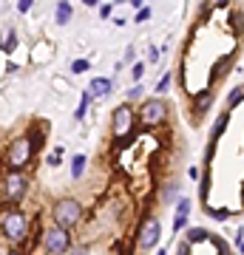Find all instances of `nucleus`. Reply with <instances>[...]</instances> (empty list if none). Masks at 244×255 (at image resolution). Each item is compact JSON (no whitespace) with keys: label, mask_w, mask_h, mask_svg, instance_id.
Wrapping results in <instances>:
<instances>
[{"label":"nucleus","mask_w":244,"mask_h":255,"mask_svg":"<svg viewBox=\"0 0 244 255\" xmlns=\"http://www.w3.org/2000/svg\"><path fill=\"white\" fill-rule=\"evenodd\" d=\"M45 133H34V130H23L11 139L6 150H3V164L6 170H26L28 164L34 162V153L43 147Z\"/></svg>","instance_id":"obj_1"},{"label":"nucleus","mask_w":244,"mask_h":255,"mask_svg":"<svg viewBox=\"0 0 244 255\" xmlns=\"http://www.w3.org/2000/svg\"><path fill=\"white\" fill-rule=\"evenodd\" d=\"M31 227L34 224L28 219V213H23L20 207H6L0 213V238L14 250H20L31 238Z\"/></svg>","instance_id":"obj_2"},{"label":"nucleus","mask_w":244,"mask_h":255,"mask_svg":"<svg viewBox=\"0 0 244 255\" xmlns=\"http://www.w3.org/2000/svg\"><path fill=\"white\" fill-rule=\"evenodd\" d=\"M48 216H51V224L74 233V230L82 227V221H85V204H82L77 196H60V199H54Z\"/></svg>","instance_id":"obj_3"},{"label":"nucleus","mask_w":244,"mask_h":255,"mask_svg":"<svg viewBox=\"0 0 244 255\" xmlns=\"http://www.w3.org/2000/svg\"><path fill=\"white\" fill-rule=\"evenodd\" d=\"M31 179L26 176V170H6L0 176V201L6 207H20V201L28 196Z\"/></svg>","instance_id":"obj_4"},{"label":"nucleus","mask_w":244,"mask_h":255,"mask_svg":"<svg viewBox=\"0 0 244 255\" xmlns=\"http://www.w3.org/2000/svg\"><path fill=\"white\" fill-rule=\"evenodd\" d=\"M37 244L45 255H65L74 247V236L71 230L48 224V227H37Z\"/></svg>","instance_id":"obj_5"},{"label":"nucleus","mask_w":244,"mask_h":255,"mask_svg":"<svg viewBox=\"0 0 244 255\" xmlns=\"http://www.w3.org/2000/svg\"><path fill=\"white\" fill-rule=\"evenodd\" d=\"M171 119V105L162 100V97H151V100H142L139 111H136V122L142 125V130H156L162 128L165 122Z\"/></svg>","instance_id":"obj_6"},{"label":"nucleus","mask_w":244,"mask_h":255,"mask_svg":"<svg viewBox=\"0 0 244 255\" xmlns=\"http://www.w3.org/2000/svg\"><path fill=\"white\" fill-rule=\"evenodd\" d=\"M136 130V111L131 102H119L117 108L111 111V136L117 145H125L131 133Z\"/></svg>","instance_id":"obj_7"},{"label":"nucleus","mask_w":244,"mask_h":255,"mask_svg":"<svg viewBox=\"0 0 244 255\" xmlns=\"http://www.w3.org/2000/svg\"><path fill=\"white\" fill-rule=\"evenodd\" d=\"M162 238V221L156 216H145L139 230H136V250L139 253H151Z\"/></svg>","instance_id":"obj_8"},{"label":"nucleus","mask_w":244,"mask_h":255,"mask_svg":"<svg viewBox=\"0 0 244 255\" xmlns=\"http://www.w3.org/2000/svg\"><path fill=\"white\" fill-rule=\"evenodd\" d=\"M213 102H216V91H213V88H202V91L193 94V102H190V122L199 125L202 119L210 114Z\"/></svg>","instance_id":"obj_9"},{"label":"nucleus","mask_w":244,"mask_h":255,"mask_svg":"<svg viewBox=\"0 0 244 255\" xmlns=\"http://www.w3.org/2000/svg\"><path fill=\"white\" fill-rule=\"evenodd\" d=\"M111 88H114V77H94L88 85L91 100H100V97H108Z\"/></svg>","instance_id":"obj_10"},{"label":"nucleus","mask_w":244,"mask_h":255,"mask_svg":"<svg viewBox=\"0 0 244 255\" xmlns=\"http://www.w3.org/2000/svg\"><path fill=\"white\" fill-rule=\"evenodd\" d=\"M179 190H182L179 179H165L162 190H159V201H162V204H173V199L179 201Z\"/></svg>","instance_id":"obj_11"},{"label":"nucleus","mask_w":244,"mask_h":255,"mask_svg":"<svg viewBox=\"0 0 244 255\" xmlns=\"http://www.w3.org/2000/svg\"><path fill=\"white\" fill-rule=\"evenodd\" d=\"M85 170H88V156L85 153H74L71 156V179L74 182H82Z\"/></svg>","instance_id":"obj_12"},{"label":"nucleus","mask_w":244,"mask_h":255,"mask_svg":"<svg viewBox=\"0 0 244 255\" xmlns=\"http://www.w3.org/2000/svg\"><path fill=\"white\" fill-rule=\"evenodd\" d=\"M71 14H74V9H71L68 0H60V3L54 6V20L60 23V26H68V23H71Z\"/></svg>","instance_id":"obj_13"},{"label":"nucleus","mask_w":244,"mask_h":255,"mask_svg":"<svg viewBox=\"0 0 244 255\" xmlns=\"http://www.w3.org/2000/svg\"><path fill=\"white\" fill-rule=\"evenodd\" d=\"M208 238H210V233L205 227H188V230H185V241H188L190 247L202 244V241H208Z\"/></svg>","instance_id":"obj_14"},{"label":"nucleus","mask_w":244,"mask_h":255,"mask_svg":"<svg viewBox=\"0 0 244 255\" xmlns=\"http://www.w3.org/2000/svg\"><path fill=\"white\" fill-rule=\"evenodd\" d=\"M88 105H91V94H88V88H82L80 105H77V111H74V119H77V122H82V119L88 117Z\"/></svg>","instance_id":"obj_15"},{"label":"nucleus","mask_w":244,"mask_h":255,"mask_svg":"<svg viewBox=\"0 0 244 255\" xmlns=\"http://www.w3.org/2000/svg\"><path fill=\"white\" fill-rule=\"evenodd\" d=\"M63 156H65V147L63 145L51 147L48 156H45V164H48V167H60V164H63Z\"/></svg>","instance_id":"obj_16"},{"label":"nucleus","mask_w":244,"mask_h":255,"mask_svg":"<svg viewBox=\"0 0 244 255\" xmlns=\"http://www.w3.org/2000/svg\"><path fill=\"white\" fill-rule=\"evenodd\" d=\"M88 68H91L88 57H77V60H71V65H68V71H71V74H85Z\"/></svg>","instance_id":"obj_17"},{"label":"nucleus","mask_w":244,"mask_h":255,"mask_svg":"<svg viewBox=\"0 0 244 255\" xmlns=\"http://www.w3.org/2000/svg\"><path fill=\"white\" fill-rule=\"evenodd\" d=\"M176 204V210H173V216H188L190 213V207H193V201L190 199H185V196H179V201H173Z\"/></svg>","instance_id":"obj_18"},{"label":"nucleus","mask_w":244,"mask_h":255,"mask_svg":"<svg viewBox=\"0 0 244 255\" xmlns=\"http://www.w3.org/2000/svg\"><path fill=\"white\" fill-rule=\"evenodd\" d=\"M171 85H173V74L168 71L162 80H159V85H156V94H168V91H171Z\"/></svg>","instance_id":"obj_19"},{"label":"nucleus","mask_w":244,"mask_h":255,"mask_svg":"<svg viewBox=\"0 0 244 255\" xmlns=\"http://www.w3.org/2000/svg\"><path fill=\"white\" fill-rule=\"evenodd\" d=\"M142 94H145V85H142V82H136L134 88L128 91V100H125V102H136V100H142Z\"/></svg>","instance_id":"obj_20"},{"label":"nucleus","mask_w":244,"mask_h":255,"mask_svg":"<svg viewBox=\"0 0 244 255\" xmlns=\"http://www.w3.org/2000/svg\"><path fill=\"white\" fill-rule=\"evenodd\" d=\"M14 48H17V31H9L6 43H3V51H14Z\"/></svg>","instance_id":"obj_21"},{"label":"nucleus","mask_w":244,"mask_h":255,"mask_svg":"<svg viewBox=\"0 0 244 255\" xmlns=\"http://www.w3.org/2000/svg\"><path fill=\"white\" fill-rule=\"evenodd\" d=\"M65 255H91V247H88V244H82V241H80V244H74Z\"/></svg>","instance_id":"obj_22"},{"label":"nucleus","mask_w":244,"mask_h":255,"mask_svg":"<svg viewBox=\"0 0 244 255\" xmlns=\"http://www.w3.org/2000/svg\"><path fill=\"white\" fill-rule=\"evenodd\" d=\"M151 14H154V9H151V6H142V9L136 11L134 23H145V20H151Z\"/></svg>","instance_id":"obj_23"},{"label":"nucleus","mask_w":244,"mask_h":255,"mask_svg":"<svg viewBox=\"0 0 244 255\" xmlns=\"http://www.w3.org/2000/svg\"><path fill=\"white\" fill-rule=\"evenodd\" d=\"M188 230V216H173V233Z\"/></svg>","instance_id":"obj_24"},{"label":"nucleus","mask_w":244,"mask_h":255,"mask_svg":"<svg viewBox=\"0 0 244 255\" xmlns=\"http://www.w3.org/2000/svg\"><path fill=\"white\" fill-rule=\"evenodd\" d=\"M142 74H145V63H134V68H131V77H134V82L142 80Z\"/></svg>","instance_id":"obj_25"},{"label":"nucleus","mask_w":244,"mask_h":255,"mask_svg":"<svg viewBox=\"0 0 244 255\" xmlns=\"http://www.w3.org/2000/svg\"><path fill=\"white\" fill-rule=\"evenodd\" d=\"M97 9H100V17H102V20H108L111 11H114V3H100Z\"/></svg>","instance_id":"obj_26"},{"label":"nucleus","mask_w":244,"mask_h":255,"mask_svg":"<svg viewBox=\"0 0 244 255\" xmlns=\"http://www.w3.org/2000/svg\"><path fill=\"white\" fill-rule=\"evenodd\" d=\"M173 255H190V244L188 241H179V244L173 247Z\"/></svg>","instance_id":"obj_27"},{"label":"nucleus","mask_w":244,"mask_h":255,"mask_svg":"<svg viewBox=\"0 0 244 255\" xmlns=\"http://www.w3.org/2000/svg\"><path fill=\"white\" fill-rule=\"evenodd\" d=\"M31 6H34V0H17V11H20V14H28Z\"/></svg>","instance_id":"obj_28"},{"label":"nucleus","mask_w":244,"mask_h":255,"mask_svg":"<svg viewBox=\"0 0 244 255\" xmlns=\"http://www.w3.org/2000/svg\"><path fill=\"white\" fill-rule=\"evenodd\" d=\"M188 176L193 179V182H199V179H202V167H196V164H193V167L188 170Z\"/></svg>","instance_id":"obj_29"},{"label":"nucleus","mask_w":244,"mask_h":255,"mask_svg":"<svg viewBox=\"0 0 244 255\" xmlns=\"http://www.w3.org/2000/svg\"><path fill=\"white\" fill-rule=\"evenodd\" d=\"M148 60H151V65L159 60V48H154V46H148Z\"/></svg>","instance_id":"obj_30"},{"label":"nucleus","mask_w":244,"mask_h":255,"mask_svg":"<svg viewBox=\"0 0 244 255\" xmlns=\"http://www.w3.org/2000/svg\"><path fill=\"white\" fill-rule=\"evenodd\" d=\"M134 54H136L134 46H128V51H125V63H134Z\"/></svg>","instance_id":"obj_31"},{"label":"nucleus","mask_w":244,"mask_h":255,"mask_svg":"<svg viewBox=\"0 0 244 255\" xmlns=\"http://www.w3.org/2000/svg\"><path fill=\"white\" fill-rule=\"evenodd\" d=\"M6 255H26V253H23V250H14V247H9V250H6Z\"/></svg>","instance_id":"obj_32"},{"label":"nucleus","mask_w":244,"mask_h":255,"mask_svg":"<svg viewBox=\"0 0 244 255\" xmlns=\"http://www.w3.org/2000/svg\"><path fill=\"white\" fill-rule=\"evenodd\" d=\"M82 3H85V6H91V9H94V6H100L102 0H82Z\"/></svg>","instance_id":"obj_33"},{"label":"nucleus","mask_w":244,"mask_h":255,"mask_svg":"<svg viewBox=\"0 0 244 255\" xmlns=\"http://www.w3.org/2000/svg\"><path fill=\"white\" fill-rule=\"evenodd\" d=\"M216 3H219V6H227V3H230V0H216Z\"/></svg>","instance_id":"obj_34"},{"label":"nucleus","mask_w":244,"mask_h":255,"mask_svg":"<svg viewBox=\"0 0 244 255\" xmlns=\"http://www.w3.org/2000/svg\"><path fill=\"white\" fill-rule=\"evenodd\" d=\"M156 255H168V250H165V247H162V250H159V253H156Z\"/></svg>","instance_id":"obj_35"}]
</instances>
